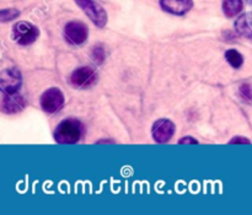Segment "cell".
<instances>
[{
	"label": "cell",
	"instance_id": "30bf717a",
	"mask_svg": "<svg viewBox=\"0 0 252 215\" xmlns=\"http://www.w3.org/2000/svg\"><path fill=\"white\" fill-rule=\"evenodd\" d=\"M160 5L165 11L174 15H184L191 10L192 0H160Z\"/></svg>",
	"mask_w": 252,
	"mask_h": 215
},
{
	"label": "cell",
	"instance_id": "9a60e30c",
	"mask_svg": "<svg viewBox=\"0 0 252 215\" xmlns=\"http://www.w3.org/2000/svg\"><path fill=\"white\" fill-rule=\"evenodd\" d=\"M105 51H103L101 47H95L93 51V59L95 63L101 64L103 61H105Z\"/></svg>",
	"mask_w": 252,
	"mask_h": 215
},
{
	"label": "cell",
	"instance_id": "8fae6325",
	"mask_svg": "<svg viewBox=\"0 0 252 215\" xmlns=\"http://www.w3.org/2000/svg\"><path fill=\"white\" fill-rule=\"evenodd\" d=\"M235 29L239 34L252 39V14L241 15L235 22Z\"/></svg>",
	"mask_w": 252,
	"mask_h": 215
},
{
	"label": "cell",
	"instance_id": "5b68a950",
	"mask_svg": "<svg viewBox=\"0 0 252 215\" xmlns=\"http://www.w3.org/2000/svg\"><path fill=\"white\" fill-rule=\"evenodd\" d=\"M21 73L17 69H5L0 75V88L2 93H15L21 88Z\"/></svg>",
	"mask_w": 252,
	"mask_h": 215
},
{
	"label": "cell",
	"instance_id": "2e32d148",
	"mask_svg": "<svg viewBox=\"0 0 252 215\" xmlns=\"http://www.w3.org/2000/svg\"><path fill=\"white\" fill-rule=\"evenodd\" d=\"M235 143H243V144H250V140L243 137H235L233 140H230V144H235Z\"/></svg>",
	"mask_w": 252,
	"mask_h": 215
},
{
	"label": "cell",
	"instance_id": "7a4b0ae2",
	"mask_svg": "<svg viewBox=\"0 0 252 215\" xmlns=\"http://www.w3.org/2000/svg\"><path fill=\"white\" fill-rule=\"evenodd\" d=\"M39 31L34 25L26 21H20L12 27V39L21 46L31 44L38 38Z\"/></svg>",
	"mask_w": 252,
	"mask_h": 215
},
{
	"label": "cell",
	"instance_id": "5bb4252c",
	"mask_svg": "<svg viewBox=\"0 0 252 215\" xmlns=\"http://www.w3.org/2000/svg\"><path fill=\"white\" fill-rule=\"evenodd\" d=\"M20 15V11L16 9H4L0 11V20L2 22L11 21V20L17 19Z\"/></svg>",
	"mask_w": 252,
	"mask_h": 215
},
{
	"label": "cell",
	"instance_id": "ba28073f",
	"mask_svg": "<svg viewBox=\"0 0 252 215\" xmlns=\"http://www.w3.org/2000/svg\"><path fill=\"white\" fill-rule=\"evenodd\" d=\"M153 138L155 139V142L158 143H166L169 142L172 138L175 133V124L169 120H162L157 121L153 125Z\"/></svg>",
	"mask_w": 252,
	"mask_h": 215
},
{
	"label": "cell",
	"instance_id": "7c38bea8",
	"mask_svg": "<svg viewBox=\"0 0 252 215\" xmlns=\"http://www.w3.org/2000/svg\"><path fill=\"white\" fill-rule=\"evenodd\" d=\"M243 10V0H224L223 11L225 16L234 17Z\"/></svg>",
	"mask_w": 252,
	"mask_h": 215
},
{
	"label": "cell",
	"instance_id": "3957f363",
	"mask_svg": "<svg viewBox=\"0 0 252 215\" xmlns=\"http://www.w3.org/2000/svg\"><path fill=\"white\" fill-rule=\"evenodd\" d=\"M78 6L85 11L91 19V21L96 25L97 27H103L107 22V15H106L105 9L101 6L100 4L95 2L94 0H75Z\"/></svg>",
	"mask_w": 252,
	"mask_h": 215
},
{
	"label": "cell",
	"instance_id": "52a82bcc",
	"mask_svg": "<svg viewBox=\"0 0 252 215\" xmlns=\"http://www.w3.org/2000/svg\"><path fill=\"white\" fill-rule=\"evenodd\" d=\"M97 80V74L95 70L89 66H81V68L76 69L73 71L70 76V81L75 88L86 89L90 88L91 85L96 83Z\"/></svg>",
	"mask_w": 252,
	"mask_h": 215
},
{
	"label": "cell",
	"instance_id": "4fadbf2b",
	"mask_svg": "<svg viewBox=\"0 0 252 215\" xmlns=\"http://www.w3.org/2000/svg\"><path fill=\"white\" fill-rule=\"evenodd\" d=\"M225 59L228 61V63L230 64L234 68H240L244 63V57L239 53L236 49H229L225 52Z\"/></svg>",
	"mask_w": 252,
	"mask_h": 215
},
{
	"label": "cell",
	"instance_id": "9c48e42d",
	"mask_svg": "<svg viewBox=\"0 0 252 215\" xmlns=\"http://www.w3.org/2000/svg\"><path fill=\"white\" fill-rule=\"evenodd\" d=\"M25 100L21 95L15 93H2L1 110L4 113H16L24 110Z\"/></svg>",
	"mask_w": 252,
	"mask_h": 215
},
{
	"label": "cell",
	"instance_id": "277c9868",
	"mask_svg": "<svg viewBox=\"0 0 252 215\" xmlns=\"http://www.w3.org/2000/svg\"><path fill=\"white\" fill-rule=\"evenodd\" d=\"M39 103L44 112L54 113L62 108L64 103V96L59 89L52 88L44 91L39 98Z\"/></svg>",
	"mask_w": 252,
	"mask_h": 215
},
{
	"label": "cell",
	"instance_id": "e0dca14e",
	"mask_svg": "<svg viewBox=\"0 0 252 215\" xmlns=\"http://www.w3.org/2000/svg\"><path fill=\"white\" fill-rule=\"evenodd\" d=\"M180 144H187V143H192V144H197V140L196 139H193V138H191V137H186V138H182L181 140H180Z\"/></svg>",
	"mask_w": 252,
	"mask_h": 215
},
{
	"label": "cell",
	"instance_id": "ac0fdd59",
	"mask_svg": "<svg viewBox=\"0 0 252 215\" xmlns=\"http://www.w3.org/2000/svg\"><path fill=\"white\" fill-rule=\"evenodd\" d=\"M248 1H249V2H250V4H252V0H248Z\"/></svg>",
	"mask_w": 252,
	"mask_h": 215
},
{
	"label": "cell",
	"instance_id": "6da1fadb",
	"mask_svg": "<svg viewBox=\"0 0 252 215\" xmlns=\"http://www.w3.org/2000/svg\"><path fill=\"white\" fill-rule=\"evenodd\" d=\"M83 133V124L79 121L70 118V120L62 121L57 125L56 130H54V139L61 144H74L81 139Z\"/></svg>",
	"mask_w": 252,
	"mask_h": 215
},
{
	"label": "cell",
	"instance_id": "8992f818",
	"mask_svg": "<svg viewBox=\"0 0 252 215\" xmlns=\"http://www.w3.org/2000/svg\"><path fill=\"white\" fill-rule=\"evenodd\" d=\"M64 36L71 44L79 46V44H83L88 39V27L80 21H70L64 27Z\"/></svg>",
	"mask_w": 252,
	"mask_h": 215
}]
</instances>
